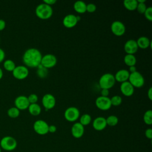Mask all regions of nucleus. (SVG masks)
<instances>
[{"label":"nucleus","mask_w":152,"mask_h":152,"mask_svg":"<svg viewBox=\"0 0 152 152\" xmlns=\"http://www.w3.org/2000/svg\"><path fill=\"white\" fill-rule=\"evenodd\" d=\"M42 55L39 50L34 48L27 49L23 55V61L26 66L37 68L40 65Z\"/></svg>","instance_id":"nucleus-1"},{"label":"nucleus","mask_w":152,"mask_h":152,"mask_svg":"<svg viewBox=\"0 0 152 152\" xmlns=\"http://www.w3.org/2000/svg\"><path fill=\"white\" fill-rule=\"evenodd\" d=\"M35 13L38 18L42 20H48L52 17L53 14V9L52 6L43 2L36 7Z\"/></svg>","instance_id":"nucleus-2"},{"label":"nucleus","mask_w":152,"mask_h":152,"mask_svg":"<svg viewBox=\"0 0 152 152\" xmlns=\"http://www.w3.org/2000/svg\"><path fill=\"white\" fill-rule=\"evenodd\" d=\"M17 147V141L12 137L7 135L0 140V147L2 150L7 151L14 150Z\"/></svg>","instance_id":"nucleus-3"},{"label":"nucleus","mask_w":152,"mask_h":152,"mask_svg":"<svg viewBox=\"0 0 152 152\" xmlns=\"http://www.w3.org/2000/svg\"><path fill=\"white\" fill-rule=\"evenodd\" d=\"M115 79L114 75L110 73H105L103 74L99 81V86L101 88L109 90L115 84Z\"/></svg>","instance_id":"nucleus-4"},{"label":"nucleus","mask_w":152,"mask_h":152,"mask_svg":"<svg viewBox=\"0 0 152 152\" xmlns=\"http://www.w3.org/2000/svg\"><path fill=\"white\" fill-rule=\"evenodd\" d=\"M134 87L140 88L144 84V78L142 75L138 71H135L129 74L128 80Z\"/></svg>","instance_id":"nucleus-5"},{"label":"nucleus","mask_w":152,"mask_h":152,"mask_svg":"<svg viewBox=\"0 0 152 152\" xmlns=\"http://www.w3.org/2000/svg\"><path fill=\"white\" fill-rule=\"evenodd\" d=\"M57 64V58L56 57L51 53L46 54L44 56H42L40 65L43 67L49 69L54 67Z\"/></svg>","instance_id":"nucleus-6"},{"label":"nucleus","mask_w":152,"mask_h":152,"mask_svg":"<svg viewBox=\"0 0 152 152\" xmlns=\"http://www.w3.org/2000/svg\"><path fill=\"white\" fill-rule=\"evenodd\" d=\"M80 117V111L76 107H68L64 112V118L68 122H75Z\"/></svg>","instance_id":"nucleus-7"},{"label":"nucleus","mask_w":152,"mask_h":152,"mask_svg":"<svg viewBox=\"0 0 152 152\" xmlns=\"http://www.w3.org/2000/svg\"><path fill=\"white\" fill-rule=\"evenodd\" d=\"M49 125L43 120H37L33 124V129L39 135H45L48 133Z\"/></svg>","instance_id":"nucleus-8"},{"label":"nucleus","mask_w":152,"mask_h":152,"mask_svg":"<svg viewBox=\"0 0 152 152\" xmlns=\"http://www.w3.org/2000/svg\"><path fill=\"white\" fill-rule=\"evenodd\" d=\"M95 104L97 107L102 110H107L112 106L110 98L102 96L97 97L95 100Z\"/></svg>","instance_id":"nucleus-9"},{"label":"nucleus","mask_w":152,"mask_h":152,"mask_svg":"<svg viewBox=\"0 0 152 152\" xmlns=\"http://www.w3.org/2000/svg\"><path fill=\"white\" fill-rule=\"evenodd\" d=\"M14 78L18 80H23L28 75V69L25 65L16 66L14 69L12 71Z\"/></svg>","instance_id":"nucleus-10"},{"label":"nucleus","mask_w":152,"mask_h":152,"mask_svg":"<svg viewBox=\"0 0 152 152\" xmlns=\"http://www.w3.org/2000/svg\"><path fill=\"white\" fill-rule=\"evenodd\" d=\"M42 103L46 110H47L53 109L55 107L56 104V99L53 95L50 93H47L43 96Z\"/></svg>","instance_id":"nucleus-11"},{"label":"nucleus","mask_w":152,"mask_h":152,"mask_svg":"<svg viewBox=\"0 0 152 152\" xmlns=\"http://www.w3.org/2000/svg\"><path fill=\"white\" fill-rule=\"evenodd\" d=\"M111 31L113 34L117 36H122L126 30L124 24L120 21H115L111 24Z\"/></svg>","instance_id":"nucleus-12"},{"label":"nucleus","mask_w":152,"mask_h":152,"mask_svg":"<svg viewBox=\"0 0 152 152\" xmlns=\"http://www.w3.org/2000/svg\"><path fill=\"white\" fill-rule=\"evenodd\" d=\"M14 104L15 107H16L20 110H23L28 109L30 103L28 100L27 97L24 95H20L15 98L14 100Z\"/></svg>","instance_id":"nucleus-13"},{"label":"nucleus","mask_w":152,"mask_h":152,"mask_svg":"<svg viewBox=\"0 0 152 152\" xmlns=\"http://www.w3.org/2000/svg\"><path fill=\"white\" fill-rule=\"evenodd\" d=\"M124 49L126 54L134 55L138 49V47L137 44L136 40L133 39L127 40L125 43Z\"/></svg>","instance_id":"nucleus-14"},{"label":"nucleus","mask_w":152,"mask_h":152,"mask_svg":"<svg viewBox=\"0 0 152 152\" xmlns=\"http://www.w3.org/2000/svg\"><path fill=\"white\" fill-rule=\"evenodd\" d=\"M120 90L122 94L126 97L131 96L134 92V87L128 81L121 83L120 86Z\"/></svg>","instance_id":"nucleus-15"},{"label":"nucleus","mask_w":152,"mask_h":152,"mask_svg":"<svg viewBox=\"0 0 152 152\" xmlns=\"http://www.w3.org/2000/svg\"><path fill=\"white\" fill-rule=\"evenodd\" d=\"M72 135L75 138H81L84 133V127L80 122H75L71 127Z\"/></svg>","instance_id":"nucleus-16"},{"label":"nucleus","mask_w":152,"mask_h":152,"mask_svg":"<svg viewBox=\"0 0 152 152\" xmlns=\"http://www.w3.org/2000/svg\"><path fill=\"white\" fill-rule=\"evenodd\" d=\"M78 21L77 20L76 15L74 14H68L64 17L62 20L64 26L68 28H72L76 26Z\"/></svg>","instance_id":"nucleus-17"},{"label":"nucleus","mask_w":152,"mask_h":152,"mask_svg":"<svg viewBox=\"0 0 152 152\" xmlns=\"http://www.w3.org/2000/svg\"><path fill=\"white\" fill-rule=\"evenodd\" d=\"M93 127L96 131H102L107 126L106 118L102 116H99L95 118L93 122Z\"/></svg>","instance_id":"nucleus-18"},{"label":"nucleus","mask_w":152,"mask_h":152,"mask_svg":"<svg viewBox=\"0 0 152 152\" xmlns=\"http://www.w3.org/2000/svg\"><path fill=\"white\" fill-rule=\"evenodd\" d=\"M129 74L130 73L127 69H119L116 72L115 75H114L115 81L121 83L123 82L126 81L128 80Z\"/></svg>","instance_id":"nucleus-19"},{"label":"nucleus","mask_w":152,"mask_h":152,"mask_svg":"<svg viewBox=\"0 0 152 152\" xmlns=\"http://www.w3.org/2000/svg\"><path fill=\"white\" fill-rule=\"evenodd\" d=\"M136 42L138 48H141L142 49H145L148 48L149 46H151V42L147 37L145 36L140 37L137 39Z\"/></svg>","instance_id":"nucleus-20"},{"label":"nucleus","mask_w":152,"mask_h":152,"mask_svg":"<svg viewBox=\"0 0 152 152\" xmlns=\"http://www.w3.org/2000/svg\"><path fill=\"white\" fill-rule=\"evenodd\" d=\"M74 10L79 14H83L86 12V4L82 1H77L74 4Z\"/></svg>","instance_id":"nucleus-21"},{"label":"nucleus","mask_w":152,"mask_h":152,"mask_svg":"<svg viewBox=\"0 0 152 152\" xmlns=\"http://www.w3.org/2000/svg\"><path fill=\"white\" fill-rule=\"evenodd\" d=\"M28 110L29 113L33 116L39 115L42 111L41 107L37 103L30 104V105L28 107Z\"/></svg>","instance_id":"nucleus-22"},{"label":"nucleus","mask_w":152,"mask_h":152,"mask_svg":"<svg viewBox=\"0 0 152 152\" xmlns=\"http://www.w3.org/2000/svg\"><path fill=\"white\" fill-rule=\"evenodd\" d=\"M124 61L126 65H128V66H135L137 62V59L134 55L126 54L124 58Z\"/></svg>","instance_id":"nucleus-23"},{"label":"nucleus","mask_w":152,"mask_h":152,"mask_svg":"<svg viewBox=\"0 0 152 152\" xmlns=\"http://www.w3.org/2000/svg\"><path fill=\"white\" fill-rule=\"evenodd\" d=\"M123 4L125 8L129 11L135 10L138 4L137 0H125Z\"/></svg>","instance_id":"nucleus-24"},{"label":"nucleus","mask_w":152,"mask_h":152,"mask_svg":"<svg viewBox=\"0 0 152 152\" xmlns=\"http://www.w3.org/2000/svg\"><path fill=\"white\" fill-rule=\"evenodd\" d=\"M36 74L37 76L41 78H46L48 75V70L47 68L43 67L42 65H39L37 67Z\"/></svg>","instance_id":"nucleus-25"},{"label":"nucleus","mask_w":152,"mask_h":152,"mask_svg":"<svg viewBox=\"0 0 152 152\" xmlns=\"http://www.w3.org/2000/svg\"><path fill=\"white\" fill-rule=\"evenodd\" d=\"M4 68L8 71H12L15 68L16 65L15 62L11 59H7L4 62L3 64Z\"/></svg>","instance_id":"nucleus-26"},{"label":"nucleus","mask_w":152,"mask_h":152,"mask_svg":"<svg viewBox=\"0 0 152 152\" xmlns=\"http://www.w3.org/2000/svg\"><path fill=\"white\" fill-rule=\"evenodd\" d=\"M91 121V117L88 113H85L82 115L80 118V123L84 126L89 125Z\"/></svg>","instance_id":"nucleus-27"},{"label":"nucleus","mask_w":152,"mask_h":152,"mask_svg":"<svg viewBox=\"0 0 152 152\" xmlns=\"http://www.w3.org/2000/svg\"><path fill=\"white\" fill-rule=\"evenodd\" d=\"M20 110L16 107H11L7 110V115L11 118H16L20 115Z\"/></svg>","instance_id":"nucleus-28"},{"label":"nucleus","mask_w":152,"mask_h":152,"mask_svg":"<svg viewBox=\"0 0 152 152\" xmlns=\"http://www.w3.org/2000/svg\"><path fill=\"white\" fill-rule=\"evenodd\" d=\"M106 121L107 125L114 126L118 124L119 119L118 117L115 115H110L107 118H106Z\"/></svg>","instance_id":"nucleus-29"},{"label":"nucleus","mask_w":152,"mask_h":152,"mask_svg":"<svg viewBox=\"0 0 152 152\" xmlns=\"http://www.w3.org/2000/svg\"><path fill=\"white\" fill-rule=\"evenodd\" d=\"M144 122L145 124L150 125L152 124V111L151 110H147L143 116Z\"/></svg>","instance_id":"nucleus-30"},{"label":"nucleus","mask_w":152,"mask_h":152,"mask_svg":"<svg viewBox=\"0 0 152 152\" xmlns=\"http://www.w3.org/2000/svg\"><path fill=\"white\" fill-rule=\"evenodd\" d=\"M110 99V102H111L112 106H119L122 103V97L118 95L113 96Z\"/></svg>","instance_id":"nucleus-31"},{"label":"nucleus","mask_w":152,"mask_h":152,"mask_svg":"<svg viewBox=\"0 0 152 152\" xmlns=\"http://www.w3.org/2000/svg\"><path fill=\"white\" fill-rule=\"evenodd\" d=\"M144 14L146 19L151 21H152V7H147Z\"/></svg>","instance_id":"nucleus-32"},{"label":"nucleus","mask_w":152,"mask_h":152,"mask_svg":"<svg viewBox=\"0 0 152 152\" xmlns=\"http://www.w3.org/2000/svg\"><path fill=\"white\" fill-rule=\"evenodd\" d=\"M146 8H147V6H146L145 2H144V3H138L136 10L140 14H142L144 13Z\"/></svg>","instance_id":"nucleus-33"},{"label":"nucleus","mask_w":152,"mask_h":152,"mask_svg":"<svg viewBox=\"0 0 152 152\" xmlns=\"http://www.w3.org/2000/svg\"><path fill=\"white\" fill-rule=\"evenodd\" d=\"M28 100L30 103V104L32 103H36L37 100H38V96L36 94H30L28 97H27Z\"/></svg>","instance_id":"nucleus-34"},{"label":"nucleus","mask_w":152,"mask_h":152,"mask_svg":"<svg viewBox=\"0 0 152 152\" xmlns=\"http://www.w3.org/2000/svg\"><path fill=\"white\" fill-rule=\"evenodd\" d=\"M96 10V6L93 3L86 4V11L88 12H93Z\"/></svg>","instance_id":"nucleus-35"},{"label":"nucleus","mask_w":152,"mask_h":152,"mask_svg":"<svg viewBox=\"0 0 152 152\" xmlns=\"http://www.w3.org/2000/svg\"><path fill=\"white\" fill-rule=\"evenodd\" d=\"M145 135L148 139L152 138V129L151 128H147L145 131Z\"/></svg>","instance_id":"nucleus-36"},{"label":"nucleus","mask_w":152,"mask_h":152,"mask_svg":"<svg viewBox=\"0 0 152 152\" xmlns=\"http://www.w3.org/2000/svg\"><path fill=\"white\" fill-rule=\"evenodd\" d=\"M101 96L103 97H108L109 94V90L108 89H105V88H102L101 90Z\"/></svg>","instance_id":"nucleus-37"},{"label":"nucleus","mask_w":152,"mask_h":152,"mask_svg":"<svg viewBox=\"0 0 152 152\" xmlns=\"http://www.w3.org/2000/svg\"><path fill=\"white\" fill-rule=\"evenodd\" d=\"M56 131V127L55 125H49V128H48V132H50V133H54Z\"/></svg>","instance_id":"nucleus-38"},{"label":"nucleus","mask_w":152,"mask_h":152,"mask_svg":"<svg viewBox=\"0 0 152 152\" xmlns=\"http://www.w3.org/2000/svg\"><path fill=\"white\" fill-rule=\"evenodd\" d=\"M5 56V53L4 50L0 48V63L4 60Z\"/></svg>","instance_id":"nucleus-39"},{"label":"nucleus","mask_w":152,"mask_h":152,"mask_svg":"<svg viewBox=\"0 0 152 152\" xmlns=\"http://www.w3.org/2000/svg\"><path fill=\"white\" fill-rule=\"evenodd\" d=\"M6 27V23L5 21L2 20V19H0V31L3 30Z\"/></svg>","instance_id":"nucleus-40"},{"label":"nucleus","mask_w":152,"mask_h":152,"mask_svg":"<svg viewBox=\"0 0 152 152\" xmlns=\"http://www.w3.org/2000/svg\"><path fill=\"white\" fill-rule=\"evenodd\" d=\"M43 3H45L47 5H49L50 6H52V5H53L54 4L56 3V1L55 0H44Z\"/></svg>","instance_id":"nucleus-41"},{"label":"nucleus","mask_w":152,"mask_h":152,"mask_svg":"<svg viewBox=\"0 0 152 152\" xmlns=\"http://www.w3.org/2000/svg\"><path fill=\"white\" fill-rule=\"evenodd\" d=\"M147 96H148V99L151 100L152 99V88L150 87L148 90V92H147Z\"/></svg>","instance_id":"nucleus-42"},{"label":"nucleus","mask_w":152,"mask_h":152,"mask_svg":"<svg viewBox=\"0 0 152 152\" xmlns=\"http://www.w3.org/2000/svg\"><path fill=\"white\" fill-rule=\"evenodd\" d=\"M135 71H137V68L135 67V66H129V73H132Z\"/></svg>","instance_id":"nucleus-43"},{"label":"nucleus","mask_w":152,"mask_h":152,"mask_svg":"<svg viewBox=\"0 0 152 152\" xmlns=\"http://www.w3.org/2000/svg\"><path fill=\"white\" fill-rule=\"evenodd\" d=\"M3 77V71L1 69V68H0V80Z\"/></svg>","instance_id":"nucleus-44"},{"label":"nucleus","mask_w":152,"mask_h":152,"mask_svg":"<svg viewBox=\"0 0 152 152\" xmlns=\"http://www.w3.org/2000/svg\"><path fill=\"white\" fill-rule=\"evenodd\" d=\"M137 3H144L145 2V0H137Z\"/></svg>","instance_id":"nucleus-45"},{"label":"nucleus","mask_w":152,"mask_h":152,"mask_svg":"<svg viewBox=\"0 0 152 152\" xmlns=\"http://www.w3.org/2000/svg\"><path fill=\"white\" fill-rule=\"evenodd\" d=\"M76 17H77V20L78 21V22L81 20V17L80 15H76Z\"/></svg>","instance_id":"nucleus-46"},{"label":"nucleus","mask_w":152,"mask_h":152,"mask_svg":"<svg viewBox=\"0 0 152 152\" xmlns=\"http://www.w3.org/2000/svg\"><path fill=\"white\" fill-rule=\"evenodd\" d=\"M0 152H2V149L1 148V147H0Z\"/></svg>","instance_id":"nucleus-47"}]
</instances>
